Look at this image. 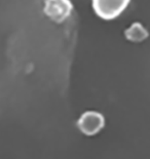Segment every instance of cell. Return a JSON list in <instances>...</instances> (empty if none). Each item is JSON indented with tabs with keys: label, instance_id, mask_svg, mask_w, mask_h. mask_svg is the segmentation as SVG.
<instances>
[{
	"label": "cell",
	"instance_id": "obj_2",
	"mask_svg": "<svg viewBox=\"0 0 150 159\" xmlns=\"http://www.w3.org/2000/svg\"><path fill=\"white\" fill-rule=\"evenodd\" d=\"M104 126V118L100 113L86 112L78 120V127L83 134L93 136L100 131Z\"/></svg>",
	"mask_w": 150,
	"mask_h": 159
},
{
	"label": "cell",
	"instance_id": "obj_4",
	"mask_svg": "<svg viewBox=\"0 0 150 159\" xmlns=\"http://www.w3.org/2000/svg\"><path fill=\"white\" fill-rule=\"evenodd\" d=\"M147 31L141 24H133L129 28L125 31V36L129 41L133 42H141L147 37Z\"/></svg>",
	"mask_w": 150,
	"mask_h": 159
},
{
	"label": "cell",
	"instance_id": "obj_3",
	"mask_svg": "<svg viewBox=\"0 0 150 159\" xmlns=\"http://www.w3.org/2000/svg\"><path fill=\"white\" fill-rule=\"evenodd\" d=\"M71 4L68 0H46L45 12L56 22H62L69 16Z\"/></svg>",
	"mask_w": 150,
	"mask_h": 159
},
{
	"label": "cell",
	"instance_id": "obj_1",
	"mask_svg": "<svg viewBox=\"0 0 150 159\" xmlns=\"http://www.w3.org/2000/svg\"><path fill=\"white\" fill-rule=\"evenodd\" d=\"M129 2V0H93V7L100 18L112 20L124 11Z\"/></svg>",
	"mask_w": 150,
	"mask_h": 159
}]
</instances>
